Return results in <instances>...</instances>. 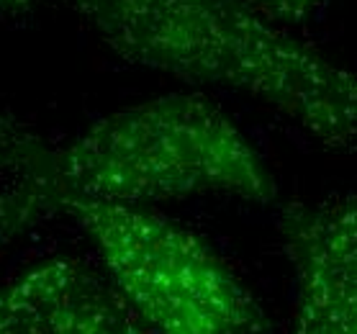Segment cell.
<instances>
[{"label": "cell", "mask_w": 357, "mask_h": 334, "mask_svg": "<svg viewBox=\"0 0 357 334\" xmlns=\"http://www.w3.org/2000/svg\"><path fill=\"white\" fill-rule=\"evenodd\" d=\"M108 280L152 334H265L268 317L206 239L146 206L65 201Z\"/></svg>", "instance_id": "3"}, {"label": "cell", "mask_w": 357, "mask_h": 334, "mask_svg": "<svg viewBox=\"0 0 357 334\" xmlns=\"http://www.w3.org/2000/svg\"><path fill=\"white\" fill-rule=\"evenodd\" d=\"M0 334H152L111 280L67 257L0 285Z\"/></svg>", "instance_id": "4"}, {"label": "cell", "mask_w": 357, "mask_h": 334, "mask_svg": "<svg viewBox=\"0 0 357 334\" xmlns=\"http://www.w3.org/2000/svg\"><path fill=\"white\" fill-rule=\"evenodd\" d=\"M347 201H349V206H352V211L357 213V193H347Z\"/></svg>", "instance_id": "7"}, {"label": "cell", "mask_w": 357, "mask_h": 334, "mask_svg": "<svg viewBox=\"0 0 357 334\" xmlns=\"http://www.w3.org/2000/svg\"><path fill=\"white\" fill-rule=\"evenodd\" d=\"M250 3L273 21H301L317 13L329 0H250Z\"/></svg>", "instance_id": "5"}, {"label": "cell", "mask_w": 357, "mask_h": 334, "mask_svg": "<svg viewBox=\"0 0 357 334\" xmlns=\"http://www.w3.org/2000/svg\"><path fill=\"white\" fill-rule=\"evenodd\" d=\"M116 57L242 93L357 155V70L293 39L250 0H73Z\"/></svg>", "instance_id": "2"}, {"label": "cell", "mask_w": 357, "mask_h": 334, "mask_svg": "<svg viewBox=\"0 0 357 334\" xmlns=\"http://www.w3.org/2000/svg\"><path fill=\"white\" fill-rule=\"evenodd\" d=\"M31 0H0V10H13L21 8V6H29Z\"/></svg>", "instance_id": "6"}, {"label": "cell", "mask_w": 357, "mask_h": 334, "mask_svg": "<svg viewBox=\"0 0 357 334\" xmlns=\"http://www.w3.org/2000/svg\"><path fill=\"white\" fill-rule=\"evenodd\" d=\"M0 250L65 201L278 198L262 155L201 93H165L126 106L67 142H49L0 108Z\"/></svg>", "instance_id": "1"}]
</instances>
